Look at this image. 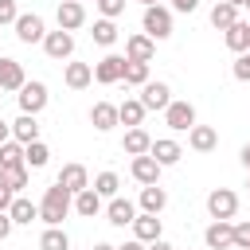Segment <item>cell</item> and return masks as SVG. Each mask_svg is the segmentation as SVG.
Listing matches in <instances>:
<instances>
[{
    "mask_svg": "<svg viewBox=\"0 0 250 250\" xmlns=\"http://www.w3.org/2000/svg\"><path fill=\"white\" fill-rule=\"evenodd\" d=\"M152 55H156V39H148V35H129V39H125V59H133V62H152Z\"/></svg>",
    "mask_w": 250,
    "mask_h": 250,
    "instance_id": "4fadbf2b",
    "label": "cell"
},
{
    "mask_svg": "<svg viewBox=\"0 0 250 250\" xmlns=\"http://www.w3.org/2000/svg\"><path fill=\"white\" fill-rule=\"evenodd\" d=\"M141 23H145V35H148V39H168V35H172V12L160 8V4H148Z\"/></svg>",
    "mask_w": 250,
    "mask_h": 250,
    "instance_id": "7a4b0ae2",
    "label": "cell"
},
{
    "mask_svg": "<svg viewBox=\"0 0 250 250\" xmlns=\"http://www.w3.org/2000/svg\"><path fill=\"white\" fill-rule=\"evenodd\" d=\"M16 0H0V23H16Z\"/></svg>",
    "mask_w": 250,
    "mask_h": 250,
    "instance_id": "ab89813d",
    "label": "cell"
},
{
    "mask_svg": "<svg viewBox=\"0 0 250 250\" xmlns=\"http://www.w3.org/2000/svg\"><path fill=\"white\" fill-rule=\"evenodd\" d=\"M12 199H16V191L0 184V211H8V207H12Z\"/></svg>",
    "mask_w": 250,
    "mask_h": 250,
    "instance_id": "b9f144b4",
    "label": "cell"
},
{
    "mask_svg": "<svg viewBox=\"0 0 250 250\" xmlns=\"http://www.w3.org/2000/svg\"><path fill=\"white\" fill-rule=\"evenodd\" d=\"M16 98H20V109H23V113H39V109L47 105V86H43V82H23V86L16 90Z\"/></svg>",
    "mask_w": 250,
    "mask_h": 250,
    "instance_id": "8992f818",
    "label": "cell"
},
{
    "mask_svg": "<svg viewBox=\"0 0 250 250\" xmlns=\"http://www.w3.org/2000/svg\"><path fill=\"white\" fill-rule=\"evenodd\" d=\"M12 227H16V223H12V215H8V211H0V242L12 234Z\"/></svg>",
    "mask_w": 250,
    "mask_h": 250,
    "instance_id": "60d3db41",
    "label": "cell"
},
{
    "mask_svg": "<svg viewBox=\"0 0 250 250\" xmlns=\"http://www.w3.org/2000/svg\"><path fill=\"white\" fill-rule=\"evenodd\" d=\"M148 156L160 164V168H168V164H176L180 156H184V148L176 145V141H168V137H160V141H152L148 145Z\"/></svg>",
    "mask_w": 250,
    "mask_h": 250,
    "instance_id": "9a60e30c",
    "label": "cell"
},
{
    "mask_svg": "<svg viewBox=\"0 0 250 250\" xmlns=\"http://www.w3.org/2000/svg\"><path fill=\"white\" fill-rule=\"evenodd\" d=\"M148 145H152V137L141 129V125H133V129H125V141H121V148L129 152V156H145L148 152Z\"/></svg>",
    "mask_w": 250,
    "mask_h": 250,
    "instance_id": "484cf974",
    "label": "cell"
},
{
    "mask_svg": "<svg viewBox=\"0 0 250 250\" xmlns=\"http://www.w3.org/2000/svg\"><path fill=\"white\" fill-rule=\"evenodd\" d=\"M188 145H191L195 152H211V148L219 145V133H215L211 125H191V129H188Z\"/></svg>",
    "mask_w": 250,
    "mask_h": 250,
    "instance_id": "d6986e66",
    "label": "cell"
},
{
    "mask_svg": "<svg viewBox=\"0 0 250 250\" xmlns=\"http://www.w3.org/2000/svg\"><path fill=\"white\" fill-rule=\"evenodd\" d=\"M129 172H133V180L145 188V184H160V164L145 152V156H133V164H129Z\"/></svg>",
    "mask_w": 250,
    "mask_h": 250,
    "instance_id": "5bb4252c",
    "label": "cell"
},
{
    "mask_svg": "<svg viewBox=\"0 0 250 250\" xmlns=\"http://www.w3.org/2000/svg\"><path fill=\"white\" fill-rule=\"evenodd\" d=\"M234 250H250V223L234 227Z\"/></svg>",
    "mask_w": 250,
    "mask_h": 250,
    "instance_id": "f35d334b",
    "label": "cell"
},
{
    "mask_svg": "<svg viewBox=\"0 0 250 250\" xmlns=\"http://www.w3.org/2000/svg\"><path fill=\"white\" fill-rule=\"evenodd\" d=\"M90 121H94L98 133H109V129L117 125V105H109V102H94V105H90Z\"/></svg>",
    "mask_w": 250,
    "mask_h": 250,
    "instance_id": "ac0fdd59",
    "label": "cell"
},
{
    "mask_svg": "<svg viewBox=\"0 0 250 250\" xmlns=\"http://www.w3.org/2000/svg\"><path fill=\"white\" fill-rule=\"evenodd\" d=\"M43 51H47L51 59H70V55H74V35L62 31V27H59V31H47V35H43Z\"/></svg>",
    "mask_w": 250,
    "mask_h": 250,
    "instance_id": "9c48e42d",
    "label": "cell"
},
{
    "mask_svg": "<svg viewBox=\"0 0 250 250\" xmlns=\"http://www.w3.org/2000/svg\"><path fill=\"white\" fill-rule=\"evenodd\" d=\"M39 250H70L66 230H62V227H47V230L39 234Z\"/></svg>",
    "mask_w": 250,
    "mask_h": 250,
    "instance_id": "f546056e",
    "label": "cell"
},
{
    "mask_svg": "<svg viewBox=\"0 0 250 250\" xmlns=\"http://www.w3.org/2000/svg\"><path fill=\"white\" fill-rule=\"evenodd\" d=\"M168 102H172V90H168V82H145L141 86V105L145 109H168Z\"/></svg>",
    "mask_w": 250,
    "mask_h": 250,
    "instance_id": "30bf717a",
    "label": "cell"
},
{
    "mask_svg": "<svg viewBox=\"0 0 250 250\" xmlns=\"http://www.w3.org/2000/svg\"><path fill=\"white\" fill-rule=\"evenodd\" d=\"M16 164H23V145L8 137V141L0 145V168H16Z\"/></svg>",
    "mask_w": 250,
    "mask_h": 250,
    "instance_id": "d590c367",
    "label": "cell"
},
{
    "mask_svg": "<svg viewBox=\"0 0 250 250\" xmlns=\"http://www.w3.org/2000/svg\"><path fill=\"white\" fill-rule=\"evenodd\" d=\"M0 184H4V188H12V191L27 188V164H16V168H0Z\"/></svg>",
    "mask_w": 250,
    "mask_h": 250,
    "instance_id": "e575fe53",
    "label": "cell"
},
{
    "mask_svg": "<svg viewBox=\"0 0 250 250\" xmlns=\"http://www.w3.org/2000/svg\"><path fill=\"white\" fill-rule=\"evenodd\" d=\"M234 20H238V8H234V4H227V0H219V4L211 8V23H215L219 31H227V27L234 23Z\"/></svg>",
    "mask_w": 250,
    "mask_h": 250,
    "instance_id": "4dcf8cb0",
    "label": "cell"
},
{
    "mask_svg": "<svg viewBox=\"0 0 250 250\" xmlns=\"http://www.w3.org/2000/svg\"><path fill=\"white\" fill-rule=\"evenodd\" d=\"M133 238H141V242H152V238H160V219L156 215H148V211H141L133 223Z\"/></svg>",
    "mask_w": 250,
    "mask_h": 250,
    "instance_id": "44dd1931",
    "label": "cell"
},
{
    "mask_svg": "<svg viewBox=\"0 0 250 250\" xmlns=\"http://www.w3.org/2000/svg\"><path fill=\"white\" fill-rule=\"evenodd\" d=\"M12 141H20V145L39 141V121H35V113H20V117L12 121Z\"/></svg>",
    "mask_w": 250,
    "mask_h": 250,
    "instance_id": "2e32d148",
    "label": "cell"
},
{
    "mask_svg": "<svg viewBox=\"0 0 250 250\" xmlns=\"http://www.w3.org/2000/svg\"><path fill=\"white\" fill-rule=\"evenodd\" d=\"M98 4V12L105 16V20H117L121 12H125V0H94Z\"/></svg>",
    "mask_w": 250,
    "mask_h": 250,
    "instance_id": "8d00e7d4",
    "label": "cell"
},
{
    "mask_svg": "<svg viewBox=\"0 0 250 250\" xmlns=\"http://www.w3.org/2000/svg\"><path fill=\"white\" fill-rule=\"evenodd\" d=\"M117 250H145V242H141V238H129V242H125V246H117Z\"/></svg>",
    "mask_w": 250,
    "mask_h": 250,
    "instance_id": "f6af8a7d",
    "label": "cell"
},
{
    "mask_svg": "<svg viewBox=\"0 0 250 250\" xmlns=\"http://www.w3.org/2000/svg\"><path fill=\"white\" fill-rule=\"evenodd\" d=\"M121 82H125V86H145V82H148V62H133V59H125V74H121Z\"/></svg>",
    "mask_w": 250,
    "mask_h": 250,
    "instance_id": "836d02e7",
    "label": "cell"
},
{
    "mask_svg": "<svg viewBox=\"0 0 250 250\" xmlns=\"http://www.w3.org/2000/svg\"><path fill=\"white\" fill-rule=\"evenodd\" d=\"M70 207H74V195H70L62 184H51V188L43 191V199H39V219H43L47 227H59V223L70 215Z\"/></svg>",
    "mask_w": 250,
    "mask_h": 250,
    "instance_id": "6da1fadb",
    "label": "cell"
},
{
    "mask_svg": "<svg viewBox=\"0 0 250 250\" xmlns=\"http://www.w3.org/2000/svg\"><path fill=\"white\" fill-rule=\"evenodd\" d=\"M207 211H211V219H234L238 195H234L230 188H215V191L207 195Z\"/></svg>",
    "mask_w": 250,
    "mask_h": 250,
    "instance_id": "277c9868",
    "label": "cell"
},
{
    "mask_svg": "<svg viewBox=\"0 0 250 250\" xmlns=\"http://www.w3.org/2000/svg\"><path fill=\"white\" fill-rule=\"evenodd\" d=\"M164 125L176 129V133H188V129L195 125V105H191V102H168V109H164Z\"/></svg>",
    "mask_w": 250,
    "mask_h": 250,
    "instance_id": "3957f363",
    "label": "cell"
},
{
    "mask_svg": "<svg viewBox=\"0 0 250 250\" xmlns=\"http://www.w3.org/2000/svg\"><path fill=\"white\" fill-rule=\"evenodd\" d=\"M238 160L246 164V172H250V145H242V152H238Z\"/></svg>",
    "mask_w": 250,
    "mask_h": 250,
    "instance_id": "bcb514c9",
    "label": "cell"
},
{
    "mask_svg": "<svg viewBox=\"0 0 250 250\" xmlns=\"http://www.w3.org/2000/svg\"><path fill=\"white\" fill-rule=\"evenodd\" d=\"M246 188H250V180H246Z\"/></svg>",
    "mask_w": 250,
    "mask_h": 250,
    "instance_id": "f5cc1de1",
    "label": "cell"
},
{
    "mask_svg": "<svg viewBox=\"0 0 250 250\" xmlns=\"http://www.w3.org/2000/svg\"><path fill=\"white\" fill-rule=\"evenodd\" d=\"M74 211H78L82 219H94V215L102 211V195H98L94 188H82V191L74 195Z\"/></svg>",
    "mask_w": 250,
    "mask_h": 250,
    "instance_id": "4316f807",
    "label": "cell"
},
{
    "mask_svg": "<svg viewBox=\"0 0 250 250\" xmlns=\"http://www.w3.org/2000/svg\"><path fill=\"white\" fill-rule=\"evenodd\" d=\"M145 250H176V246H168L164 238H152V242H145Z\"/></svg>",
    "mask_w": 250,
    "mask_h": 250,
    "instance_id": "ee69618b",
    "label": "cell"
},
{
    "mask_svg": "<svg viewBox=\"0 0 250 250\" xmlns=\"http://www.w3.org/2000/svg\"><path fill=\"white\" fill-rule=\"evenodd\" d=\"M121 74H125V55H105V59L94 66V78H98L102 86H113V82H121Z\"/></svg>",
    "mask_w": 250,
    "mask_h": 250,
    "instance_id": "7c38bea8",
    "label": "cell"
},
{
    "mask_svg": "<svg viewBox=\"0 0 250 250\" xmlns=\"http://www.w3.org/2000/svg\"><path fill=\"white\" fill-rule=\"evenodd\" d=\"M16 35H20V43H43V35H47L43 16H35V12L16 16Z\"/></svg>",
    "mask_w": 250,
    "mask_h": 250,
    "instance_id": "ba28073f",
    "label": "cell"
},
{
    "mask_svg": "<svg viewBox=\"0 0 250 250\" xmlns=\"http://www.w3.org/2000/svg\"><path fill=\"white\" fill-rule=\"evenodd\" d=\"M55 20H59L62 31H78V27L86 23V8H82V0H62L59 12H55Z\"/></svg>",
    "mask_w": 250,
    "mask_h": 250,
    "instance_id": "52a82bcc",
    "label": "cell"
},
{
    "mask_svg": "<svg viewBox=\"0 0 250 250\" xmlns=\"http://www.w3.org/2000/svg\"><path fill=\"white\" fill-rule=\"evenodd\" d=\"M227 47L234 51V55H242V51H250V23H242V20H234L230 27H227Z\"/></svg>",
    "mask_w": 250,
    "mask_h": 250,
    "instance_id": "603a6c76",
    "label": "cell"
},
{
    "mask_svg": "<svg viewBox=\"0 0 250 250\" xmlns=\"http://www.w3.org/2000/svg\"><path fill=\"white\" fill-rule=\"evenodd\" d=\"M27 78H23V66L16 59H4L0 55V90H20Z\"/></svg>",
    "mask_w": 250,
    "mask_h": 250,
    "instance_id": "7402d4cb",
    "label": "cell"
},
{
    "mask_svg": "<svg viewBox=\"0 0 250 250\" xmlns=\"http://www.w3.org/2000/svg\"><path fill=\"white\" fill-rule=\"evenodd\" d=\"M105 215H109V223H113V227H129V223L137 219V207H133L129 199L113 195V199H109V207H105Z\"/></svg>",
    "mask_w": 250,
    "mask_h": 250,
    "instance_id": "ffe728a7",
    "label": "cell"
},
{
    "mask_svg": "<svg viewBox=\"0 0 250 250\" xmlns=\"http://www.w3.org/2000/svg\"><path fill=\"white\" fill-rule=\"evenodd\" d=\"M8 137H12V125H8V121H0V145H4Z\"/></svg>",
    "mask_w": 250,
    "mask_h": 250,
    "instance_id": "7dc6e473",
    "label": "cell"
},
{
    "mask_svg": "<svg viewBox=\"0 0 250 250\" xmlns=\"http://www.w3.org/2000/svg\"><path fill=\"white\" fill-rule=\"evenodd\" d=\"M227 4H234V8H242V4H246V0H227Z\"/></svg>",
    "mask_w": 250,
    "mask_h": 250,
    "instance_id": "681fc988",
    "label": "cell"
},
{
    "mask_svg": "<svg viewBox=\"0 0 250 250\" xmlns=\"http://www.w3.org/2000/svg\"><path fill=\"white\" fill-rule=\"evenodd\" d=\"M55 184H62L70 195H78L82 188H90V172H86L82 164H62V168H59V176H55Z\"/></svg>",
    "mask_w": 250,
    "mask_h": 250,
    "instance_id": "8fae6325",
    "label": "cell"
},
{
    "mask_svg": "<svg viewBox=\"0 0 250 250\" xmlns=\"http://www.w3.org/2000/svg\"><path fill=\"white\" fill-rule=\"evenodd\" d=\"M94 250H117V246H109V242H98V246H94Z\"/></svg>",
    "mask_w": 250,
    "mask_h": 250,
    "instance_id": "c3c4849f",
    "label": "cell"
},
{
    "mask_svg": "<svg viewBox=\"0 0 250 250\" xmlns=\"http://www.w3.org/2000/svg\"><path fill=\"white\" fill-rule=\"evenodd\" d=\"M8 215H12V223H31V219H39V207H35L31 199L16 195V199H12V207H8Z\"/></svg>",
    "mask_w": 250,
    "mask_h": 250,
    "instance_id": "f1b7e54d",
    "label": "cell"
},
{
    "mask_svg": "<svg viewBox=\"0 0 250 250\" xmlns=\"http://www.w3.org/2000/svg\"><path fill=\"white\" fill-rule=\"evenodd\" d=\"M172 8H176V12H195L199 0H172Z\"/></svg>",
    "mask_w": 250,
    "mask_h": 250,
    "instance_id": "7bdbcfd3",
    "label": "cell"
},
{
    "mask_svg": "<svg viewBox=\"0 0 250 250\" xmlns=\"http://www.w3.org/2000/svg\"><path fill=\"white\" fill-rule=\"evenodd\" d=\"M164 207H168V191H164L160 184H145V188H141V211L160 215Z\"/></svg>",
    "mask_w": 250,
    "mask_h": 250,
    "instance_id": "e0dca14e",
    "label": "cell"
},
{
    "mask_svg": "<svg viewBox=\"0 0 250 250\" xmlns=\"http://www.w3.org/2000/svg\"><path fill=\"white\" fill-rule=\"evenodd\" d=\"M242 8H250V0H246V4H242Z\"/></svg>",
    "mask_w": 250,
    "mask_h": 250,
    "instance_id": "816d5d0a",
    "label": "cell"
},
{
    "mask_svg": "<svg viewBox=\"0 0 250 250\" xmlns=\"http://www.w3.org/2000/svg\"><path fill=\"white\" fill-rule=\"evenodd\" d=\"M145 113H148V109L141 105V98H125V102L117 105V125H129V129H133V125L145 121Z\"/></svg>",
    "mask_w": 250,
    "mask_h": 250,
    "instance_id": "d4e9b609",
    "label": "cell"
},
{
    "mask_svg": "<svg viewBox=\"0 0 250 250\" xmlns=\"http://www.w3.org/2000/svg\"><path fill=\"white\" fill-rule=\"evenodd\" d=\"M137 4H145V8H148V4H160V0H137Z\"/></svg>",
    "mask_w": 250,
    "mask_h": 250,
    "instance_id": "f907efd6",
    "label": "cell"
},
{
    "mask_svg": "<svg viewBox=\"0 0 250 250\" xmlns=\"http://www.w3.org/2000/svg\"><path fill=\"white\" fill-rule=\"evenodd\" d=\"M51 160V148L43 145V141H31V145H23V164L27 168H43Z\"/></svg>",
    "mask_w": 250,
    "mask_h": 250,
    "instance_id": "1f68e13d",
    "label": "cell"
},
{
    "mask_svg": "<svg viewBox=\"0 0 250 250\" xmlns=\"http://www.w3.org/2000/svg\"><path fill=\"white\" fill-rule=\"evenodd\" d=\"M230 70H234V78H238V82H250V51H242V55L234 59V66H230Z\"/></svg>",
    "mask_w": 250,
    "mask_h": 250,
    "instance_id": "74e56055",
    "label": "cell"
},
{
    "mask_svg": "<svg viewBox=\"0 0 250 250\" xmlns=\"http://www.w3.org/2000/svg\"><path fill=\"white\" fill-rule=\"evenodd\" d=\"M62 78H66L70 90H86V86L94 82V66H90V62H66V74H62Z\"/></svg>",
    "mask_w": 250,
    "mask_h": 250,
    "instance_id": "cb8c5ba5",
    "label": "cell"
},
{
    "mask_svg": "<svg viewBox=\"0 0 250 250\" xmlns=\"http://www.w3.org/2000/svg\"><path fill=\"white\" fill-rule=\"evenodd\" d=\"M203 242H207V250H230V246H234V227H230V219H215V223L203 230Z\"/></svg>",
    "mask_w": 250,
    "mask_h": 250,
    "instance_id": "5b68a950",
    "label": "cell"
},
{
    "mask_svg": "<svg viewBox=\"0 0 250 250\" xmlns=\"http://www.w3.org/2000/svg\"><path fill=\"white\" fill-rule=\"evenodd\" d=\"M90 35H94L98 47H113V43H117V23L102 16V20H94V31H90Z\"/></svg>",
    "mask_w": 250,
    "mask_h": 250,
    "instance_id": "83f0119b",
    "label": "cell"
},
{
    "mask_svg": "<svg viewBox=\"0 0 250 250\" xmlns=\"http://www.w3.org/2000/svg\"><path fill=\"white\" fill-rule=\"evenodd\" d=\"M90 188H94L102 199H113V195H117V188H121V180H117V172H98Z\"/></svg>",
    "mask_w": 250,
    "mask_h": 250,
    "instance_id": "d6a6232c",
    "label": "cell"
}]
</instances>
